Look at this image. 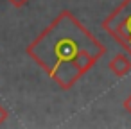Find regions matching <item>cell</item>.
I'll use <instances>...</instances> for the list:
<instances>
[{"mask_svg":"<svg viewBox=\"0 0 131 129\" xmlns=\"http://www.w3.org/2000/svg\"><path fill=\"white\" fill-rule=\"evenodd\" d=\"M25 52L61 90H70L106 54V47L70 11H61Z\"/></svg>","mask_w":131,"mask_h":129,"instance_id":"1","label":"cell"},{"mask_svg":"<svg viewBox=\"0 0 131 129\" xmlns=\"http://www.w3.org/2000/svg\"><path fill=\"white\" fill-rule=\"evenodd\" d=\"M102 31L131 56V0H122L102 20Z\"/></svg>","mask_w":131,"mask_h":129,"instance_id":"2","label":"cell"},{"mask_svg":"<svg viewBox=\"0 0 131 129\" xmlns=\"http://www.w3.org/2000/svg\"><path fill=\"white\" fill-rule=\"evenodd\" d=\"M129 57H131L129 54H122V52L113 56V59H110V63H108L110 72L117 77H124L126 74H129L131 72V59Z\"/></svg>","mask_w":131,"mask_h":129,"instance_id":"3","label":"cell"},{"mask_svg":"<svg viewBox=\"0 0 131 129\" xmlns=\"http://www.w3.org/2000/svg\"><path fill=\"white\" fill-rule=\"evenodd\" d=\"M7 2L13 6V7H16V9H20V7H24V6H27L31 0H7Z\"/></svg>","mask_w":131,"mask_h":129,"instance_id":"4","label":"cell"},{"mask_svg":"<svg viewBox=\"0 0 131 129\" xmlns=\"http://www.w3.org/2000/svg\"><path fill=\"white\" fill-rule=\"evenodd\" d=\"M7 116H9V113H7V109L2 106V104H0V125H2L6 120H7Z\"/></svg>","mask_w":131,"mask_h":129,"instance_id":"5","label":"cell"},{"mask_svg":"<svg viewBox=\"0 0 131 129\" xmlns=\"http://www.w3.org/2000/svg\"><path fill=\"white\" fill-rule=\"evenodd\" d=\"M124 109H126V111L131 115V95H129V97L124 100Z\"/></svg>","mask_w":131,"mask_h":129,"instance_id":"6","label":"cell"}]
</instances>
